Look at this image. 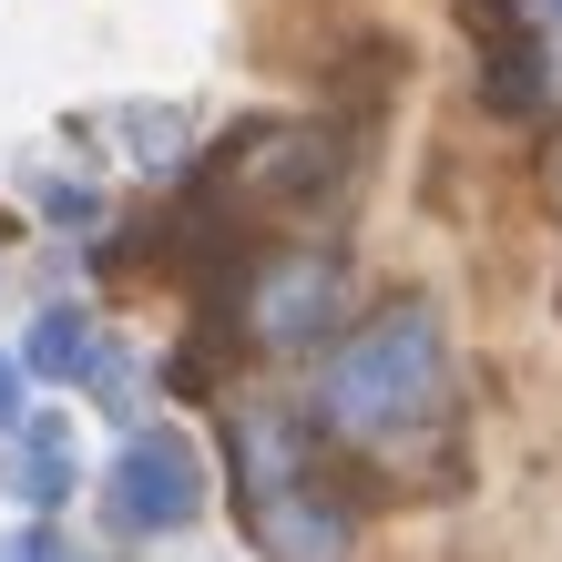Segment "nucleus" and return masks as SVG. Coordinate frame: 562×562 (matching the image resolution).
I'll return each instance as SVG.
<instances>
[{"label": "nucleus", "instance_id": "20e7f679", "mask_svg": "<svg viewBox=\"0 0 562 562\" xmlns=\"http://www.w3.org/2000/svg\"><path fill=\"white\" fill-rule=\"evenodd\" d=\"M256 327H267V348H307L338 327V256H286V267L256 286Z\"/></svg>", "mask_w": 562, "mask_h": 562}, {"label": "nucleus", "instance_id": "9d476101", "mask_svg": "<svg viewBox=\"0 0 562 562\" xmlns=\"http://www.w3.org/2000/svg\"><path fill=\"white\" fill-rule=\"evenodd\" d=\"M542 21H552V31H562V0H542Z\"/></svg>", "mask_w": 562, "mask_h": 562}, {"label": "nucleus", "instance_id": "f03ea898", "mask_svg": "<svg viewBox=\"0 0 562 562\" xmlns=\"http://www.w3.org/2000/svg\"><path fill=\"white\" fill-rule=\"evenodd\" d=\"M236 521L277 562H348V512L317 491L307 440L277 409H236Z\"/></svg>", "mask_w": 562, "mask_h": 562}, {"label": "nucleus", "instance_id": "0eeeda50", "mask_svg": "<svg viewBox=\"0 0 562 562\" xmlns=\"http://www.w3.org/2000/svg\"><path fill=\"white\" fill-rule=\"evenodd\" d=\"M481 92H491V103H502V113H532V103H542V61H532V52L491 61V82H481Z\"/></svg>", "mask_w": 562, "mask_h": 562}, {"label": "nucleus", "instance_id": "6e6552de", "mask_svg": "<svg viewBox=\"0 0 562 562\" xmlns=\"http://www.w3.org/2000/svg\"><path fill=\"white\" fill-rule=\"evenodd\" d=\"M0 562H82V552L61 542V532H42V521H31V532H11V542H0Z\"/></svg>", "mask_w": 562, "mask_h": 562}, {"label": "nucleus", "instance_id": "f257e3e1", "mask_svg": "<svg viewBox=\"0 0 562 562\" xmlns=\"http://www.w3.org/2000/svg\"><path fill=\"white\" fill-rule=\"evenodd\" d=\"M450 389V358H440V317L429 307H389L369 317L358 338L338 348V369H327V419L358 429V440H400L440 409Z\"/></svg>", "mask_w": 562, "mask_h": 562}, {"label": "nucleus", "instance_id": "423d86ee", "mask_svg": "<svg viewBox=\"0 0 562 562\" xmlns=\"http://www.w3.org/2000/svg\"><path fill=\"white\" fill-rule=\"evenodd\" d=\"M103 369V338H92V317L82 307H42L31 317V338H21V379H92Z\"/></svg>", "mask_w": 562, "mask_h": 562}, {"label": "nucleus", "instance_id": "1a4fd4ad", "mask_svg": "<svg viewBox=\"0 0 562 562\" xmlns=\"http://www.w3.org/2000/svg\"><path fill=\"white\" fill-rule=\"evenodd\" d=\"M11 429H21V358L0 348V440H11Z\"/></svg>", "mask_w": 562, "mask_h": 562}, {"label": "nucleus", "instance_id": "39448f33", "mask_svg": "<svg viewBox=\"0 0 562 562\" xmlns=\"http://www.w3.org/2000/svg\"><path fill=\"white\" fill-rule=\"evenodd\" d=\"M0 491H21L31 512L72 502V419L61 409H21V429L0 440Z\"/></svg>", "mask_w": 562, "mask_h": 562}, {"label": "nucleus", "instance_id": "7ed1b4c3", "mask_svg": "<svg viewBox=\"0 0 562 562\" xmlns=\"http://www.w3.org/2000/svg\"><path fill=\"white\" fill-rule=\"evenodd\" d=\"M205 512V450L184 429H134L113 450V521L123 532H184Z\"/></svg>", "mask_w": 562, "mask_h": 562}]
</instances>
